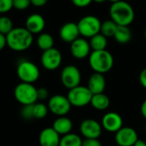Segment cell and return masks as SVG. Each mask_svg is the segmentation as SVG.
I'll return each instance as SVG.
<instances>
[{"mask_svg": "<svg viewBox=\"0 0 146 146\" xmlns=\"http://www.w3.org/2000/svg\"><path fill=\"white\" fill-rule=\"evenodd\" d=\"M7 45L15 51H24L33 44V34L26 27H14L6 35Z\"/></svg>", "mask_w": 146, "mask_h": 146, "instance_id": "obj_1", "label": "cell"}, {"mask_svg": "<svg viewBox=\"0 0 146 146\" xmlns=\"http://www.w3.org/2000/svg\"><path fill=\"white\" fill-rule=\"evenodd\" d=\"M111 19L119 26L131 25L135 18V12L132 5L126 1L120 0L112 3L109 9Z\"/></svg>", "mask_w": 146, "mask_h": 146, "instance_id": "obj_2", "label": "cell"}, {"mask_svg": "<svg viewBox=\"0 0 146 146\" xmlns=\"http://www.w3.org/2000/svg\"><path fill=\"white\" fill-rule=\"evenodd\" d=\"M89 63L95 73L104 74L112 69L114 60L113 55L107 50H93L89 56Z\"/></svg>", "mask_w": 146, "mask_h": 146, "instance_id": "obj_3", "label": "cell"}, {"mask_svg": "<svg viewBox=\"0 0 146 146\" xmlns=\"http://www.w3.org/2000/svg\"><path fill=\"white\" fill-rule=\"evenodd\" d=\"M14 97L23 106L34 104L38 100L37 88L33 84L21 82L15 87Z\"/></svg>", "mask_w": 146, "mask_h": 146, "instance_id": "obj_4", "label": "cell"}, {"mask_svg": "<svg viewBox=\"0 0 146 146\" xmlns=\"http://www.w3.org/2000/svg\"><path fill=\"white\" fill-rule=\"evenodd\" d=\"M16 74L22 82L33 84L40 78V69L34 62L23 60L21 61L16 68Z\"/></svg>", "mask_w": 146, "mask_h": 146, "instance_id": "obj_5", "label": "cell"}, {"mask_svg": "<svg viewBox=\"0 0 146 146\" xmlns=\"http://www.w3.org/2000/svg\"><path fill=\"white\" fill-rule=\"evenodd\" d=\"M93 94L87 86H78L69 90L67 98L73 107L82 108L90 104Z\"/></svg>", "mask_w": 146, "mask_h": 146, "instance_id": "obj_6", "label": "cell"}, {"mask_svg": "<svg viewBox=\"0 0 146 146\" xmlns=\"http://www.w3.org/2000/svg\"><path fill=\"white\" fill-rule=\"evenodd\" d=\"M77 26L80 35L90 38L101 32L102 21L95 15H86L79 20Z\"/></svg>", "mask_w": 146, "mask_h": 146, "instance_id": "obj_7", "label": "cell"}, {"mask_svg": "<svg viewBox=\"0 0 146 146\" xmlns=\"http://www.w3.org/2000/svg\"><path fill=\"white\" fill-rule=\"evenodd\" d=\"M47 107L49 111L57 116H65L71 109V104L67 98V96H63L60 94L53 95L51 97L47 103Z\"/></svg>", "mask_w": 146, "mask_h": 146, "instance_id": "obj_8", "label": "cell"}, {"mask_svg": "<svg viewBox=\"0 0 146 146\" xmlns=\"http://www.w3.org/2000/svg\"><path fill=\"white\" fill-rule=\"evenodd\" d=\"M60 80L63 86L69 90L80 86L81 73L79 68L74 65L65 66L61 71Z\"/></svg>", "mask_w": 146, "mask_h": 146, "instance_id": "obj_9", "label": "cell"}, {"mask_svg": "<svg viewBox=\"0 0 146 146\" xmlns=\"http://www.w3.org/2000/svg\"><path fill=\"white\" fill-rule=\"evenodd\" d=\"M62 60L63 57L61 52L54 47L43 51L40 57V62L43 68L49 71L59 68L62 63Z\"/></svg>", "mask_w": 146, "mask_h": 146, "instance_id": "obj_10", "label": "cell"}, {"mask_svg": "<svg viewBox=\"0 0 146 146\" xmlns=\"http://www.w3.org/2000/svg\"><path fill=\"white\" fill-rule=\"evenodd\" d=\"M80 133L85 139H99L102 126L94 119H85L80 124Z\"/></svg>", "mask_w": 146, "mask_h": 146, "instance_id": "obj_11", "label": "cell"}, {"mask_svg": "<svg viewBox=\"0 0 146 146\" xmlns=\"http://www.w3.org/2000/svg\"><path fill=\"white\" fill-rule=\"evenodd\" d=\"M115 142L119 146H133L139 139L136 130L130 127H123L115 133Z\"/></svg>", "mask_w": 146, "mask_h": 146, "instance_id": "obj_12", "label": "cell"}, {"mask_svg": "<svg viewBox=\"0 0 146 146\" xmlns=\"http://www.w3.org/2000/svg\"><path fill=\"white\" fill-rule=\"evenodd\" d=\"M71 53L76 59H84L90 55V44L89 42L84 38H78L71 44Z\"/></svg>", "mask_w": 146, "mask_h": 146, "instance_id": "obj_13", "label": "cell"}, {"mask_svg": "<svg viewBox=\"0 0 146 146\" xmlns=\"http://www.w3.org/2000/svg\"><path fill=\"white\" fill-rule=\"evenodd\" d=\"M102 126L109 133H117L123 127V119L116 112H108L105 114L102 119Z\"/></svg>", "mask_w": 146, "mask_h": 146, "instance_id": "obj_14", "label": "cell"}, {"mask_svg": "<svg viewBox=\"0 0 146 146\" xmlns=\"http://www.w3.org/2000/svg\"><path fill=\"white\" fill-rule=\"evenodd\" d=\"M61 137L52 128H44L39 135V143L40 146H59Z\"/></svg>", "mask_w": 146, "mask_h": 146, "instance_id": "obj_15", "label": "cell"}, {"mask_svg": "<svg viewBox=\"0 0 146 146\" xmlns=\"http://www.w3.org/2000/svg\"><path fill=\"white\" fill-rule=\"evenodd\" d=\"M79 36L78 26L77 23L75 22H67L64 24L59 30V37L65 43L71 44L74 40L78 38Z\"/></svg>", "mask_w": 146, "mask_h": 146, "instance_id": "obj_16", "label": "cell"}, {"mask_svg": "<svg viewBox=\"0 0 146 146\" xmlns=\"http://www.w3.org/2000/svg\"><path fill=\"white\" fill-rule=\"evenodd\" d=\"M25 26L32 34L41 33L45 28L46 21L42 15L39 14H32L27 18Z\"/></svg>", "mask_w": 146, "mask_h": 146, "instance_id": "obj_17", "label": "cell"}, {"mask_svg": "<svg viewBox=\"0 0 146 146\" xmlns=\"http://www.w3.org/2000/svg\"><path fill=\"white\" fill-rule=\"evenodd\" d=\"M87 87L92 94L103 93L106 88V79L102 74L94 73L89 79Z\"/></svg>", "mask_w": 146, "mask_h": 146, "instance_id": "obj_18", "label": "cell"}, {"mask_svg": "<svg viewBox=\"0 0 146 146\" xmlns=\"http://www.w3.org/2000/svg\"><path fill=\"white\" fill-rule=\"evenodd\" d=\"M60 136L66 135L71 133L73 123L71 120L66 116H59L52 123V127Z\"/></svg>", "mask_w": 146, "mask_h": 146, "instance_id": "obj_19", "label": "cell"}, {"mask_svg": "<svg viewBox=\"0 0 146 146\" xmlns=\"http://www.w3.org/2000/svg\"><path fill=\"white\" fill-rule=\"evenodd\" d=\"M90 104L96 110H100V111L106 110L110 105V99L106 94H104V92L94 94Z\"/></svg>", "mask_w": 146, "mask_h": 146, "instance_id": "obj_20", "label": "cell"}, {"mask_svg": "<svg viewBox=\"0 0 146 146\" xmlns=\"http://www.w3.org/2000/svg\"><path fill=\"white\" fill-rule=\"evenodd\" d=\"M114 38L120 44H127L133 38L132 30L128 26H118Z\"/></svg>", "mask_w": 146, "mask_h": 146, "instance_id": "obj_21", "label": "cell"}, {"mask_svg": "<svg viewBox=\"0 0 146 146\" xmlns=\"http://www.w3.org/2000/svg\"><path fill=\"white\" fill-rule=\"evenodd\" d=\"M89 44L92 50H103L108 46V39L101 33L91 37L89 39Z\"/></svg>", "mask_w": 146, "mask_h": 146, "instance_id": "obj_22", "label": "cell"}, {"mask_svg": "<svg viewBox=\"0 0 146 146\" xmlns=\"http://www.w3.org/2000/svg\"><path fill=\"white\" fill-rule=\"evenodd\" d=\"M37 45L43 51L53 48L54 39L52 36L47 33H42L37 38Z\"/></svg>", "mask_w": 146, "mask_h": 146, "instance_id": "obj_23", "label": "cell"}, {"mask_svg": "<svg viewBox=\"0 0 146 146\" xmlns=\"http://www.w3.org/2000/svg\"><path fill=\"white\" fill-rule=\"evenodd\" d=\"M83 141L79 135L70 133L61 137L59 146H83Z\"/></svg>", "mask_w": 146, "mask_h": 146, "instance_id": "obj_24", "label": "cell"}, {"mask_svg": "<svg viewBox=\"0 0 146 146\" xmlns=\"http://www.w3.org/2000/svg\"><path fill=\"white\" fill-rule=\"evenodd\" d=\"M118 24L115 23L112 19L110 20H107L103 22H102V27H101V33L103 34L105 37L108 38V37H114L117 27H118Z\"/></svg>", "mask_w": 146, "mask_h": 146, "instance_id": "obj_25", "label": "cell"}, {"mask_svg": "<svg viewBox=\"0 0 146 146\" xmlns=\"http://www.w3.org/2000/svg\"><path fill=\"white\" fill-rule=\"evenodd\" d=\"M48 107L43 103H35L34 104V117L40 120L45 118L48 114Z\"/></svg>", "mask_w": 146, "mask_h": 146, "instance_id": "obj_26", "label": "cell"}, {"mask_svg": "<svg viewBox=\"0 0 146 146\" xmlns=\"http://www.w3.org/2000/svg\"><path fill=\"white\" fill-rule=\"evenodd\" d=\"M13 22L12 20L5 15L0 16V33L7 35L13 30Z\"/></svg>", "mask_w": 146, "mask_h": 146, "instance_id": "obj_27", "label": "cell"}, {"mask_svg": "<svg viewBox=\"0 0 146 146\" xmlns=\"http://www.w3.org/2000/svg\"><path fill=\"white\" fill-rule=\"evenodd\" d=\"M21 115L25 120L34 119V104L24 105L21 110Z\"/></svg>", "mask_w": 146, "mask_h": 146, "instance_id": "obj_28", "label": "cell"}, {"mask_svg": "<svg viewBox=\"0 0 146 146\" xmlns=\"http://www.w3.org/2000/svg\"><path fill=\"white\" fill-rule=\"evenodd\" d=\"M31 4L30 0H13V8L18 10H24Z\"/></svg>", "mask_w": 146, "mask_h": 146, "instance_id": "obj_29", "label": "cell"}, {"mask_svg": "<svg viewBox=\"0 0 146 146\" xmlns=\"http://www.w3.org/2000/svg\"><path fill=\"white\" fill-rule=\"evenodd\" d=\"M13 8V0H0V14L9 12Z\"/></svg>", "mask_w": 146, "mask_h": 146, "instance_id": "obj_30", "label": "cell"}, {"mask_svg": "<svg viewBox=\"0 0 146 146\" xmlns=\"http://www.w3.org/2000/svg\"><path fill=\"white\" fill-rule=\"evenodd\" d=\"M37 97L38 100H46L49 97V92L45 87H40L37 88Z\"/></svg>", "mask_w": 146, "mask_h": 146, "instance_id": "obj_31", "label": "cell"}, {"mask_svg": "<svg viewBox=\"0 0 146 146\" xmlns=\"http://www.w3.org/2000/svg\"><path fill=\"white\" fill-rule=\"evenodd\" d=\"M83 146H102L98 139H85L83 141Z\"/></svg>", "mask_w": 146, "mask_h": 146, "instance_id": "obj_32", "label": "cell"}, {"mask_svg": "<svg viewBox=\"0 0 146 146\" xmlns=\"http://www.w3.org/2000/svg\"><path fill=\"white\" fill-rule=\"evenodd\" d=\"M71 2L77 8H85L89 6L93 0H71Z\"/></svg>", "mask_w": 146, "mask_h": 146, "instance_id": "obj_33", "label": "cell"}, {"mask_svg": "<svg viewBox=\"0 0 146 146\" xmlns=\"http://www.w3.org/2000/svg\"><path fill=\"white\" fill-rule=\"evenodd\" d=\"M139 82L141 86L146 89V68H144L139 74Z\"/></svg>", "mask_w": 146, "mask_h": 146, "instance_id": "obj_34", "label": "cell"}, {"mask_svg": "<svg viewBox=\"0 0 146 146\" xmlns=\"http://www.w3.org/2000/svg\"><path fill=\"white\" fill-rule=\"evenodd\" d=\"M31 1V4H33L35 7H42L45 4H46V3L48 2V0H30Z\"/></svg>", "mask_w": 146, "mask_h": 146, "instance_id": "obj_35", "label": "cell"}, {"mask_svg": "<svg viewBox=\"0 0 146 146\" xmlns=\"http://www.w3.org/2000/svg\"><path fill=\"white\" fill-rule=\"evenodd\" d=\"M7 45V39H6V36L0 33V51Z\"/></svg>", "mask_w": 146, "mask_h": 146, "instance_id": "obj_36", "label": "cell"}, {"mask_svg": "<svg viewBox=\"0 0 146 146\" xmlns=\"http://www.w3.org/2000/svg\"><path fill=\"white\" fill-rule=\"evenodd\" d=\"M140 110H141V114H142V115L144 116V118H145L146 119V99L143 102V104H142V105H141V109H140Z\"/></svg>", "mask_w": 146, "mask_h": 146, "instance_id": "obj_37", "label": "cell"}, {"mask_svg": "<svg viewBox=\"0 0 146 146\" xmlns=\"http://www.w3.org/2000/svg\"><path fill=\"white\" fill-rule=\"evenodd\" d=\"M133 146H146V142L144 141V140H142V139H139Z\"/></svg>", "mask_w": 146, "mask_h": 146, "instance_id": "obj_38", "label": "cell"}, {"mask_svg": "<svg viewBox=\"0 0 146 146\" xmlns=\"http://www.w3.org/2000/svg\"><path fill=\"white\" fill-rule=\"evenodd\" d=\"M106 0H93V2H95V3H103V2H105Z\"/></svg>", "mask_w": 146, "mask_h": 146, "instance_id": "obj_39", "label": "cell"}, {"mask_svg": "<svg viewBox=\"0 0 146 146\" xmlns=\"http://www.w3.org/2000/svg\"><path fill=\"white\" fill-rule=\"evenodd\" d=\"M107 1H108V2H110V3H114L119 2V1H120V0H107Z\"/></svg>", "mask_w": 146, "mask_h": 146, "instance_id": "obj_40", "label": "cell"}, {"mask_svg": "<svg viewBox=\"0 0 146 146\" xmlns=\"http://www.w3.org/2000/svg\"><path fill=\"white\" fill-rule=\"evenodd\" d=\"M145 39H146V29H145Z\"/></svg>", "mask_w": 146, "mask_h": 146, "instance_id": "obj_41", "label": "cell"}, {"mask_svg": "<svg viewBox=\"0 0 146 146\" xmlns=\"http://www.w3.org/2000/svg\"><path fill=\"white\" fill-rule=\"evenodd\" d=\"M145 133H146V124H145Z\"/></svg>", "mask_w": 146, "mask_h": 146, "instance_id": "obj_42", "label": "cell"}, {"mask_svg": "<svg viewBox=\"0 0 146 146\" xmlns=\"http://www.w3.org/2000/svg\"><path fill=\"white\" fill-rule=\"evenodd\" d=\"M116 146H119V145H116Z\"/></svg>", "mask_w": 146, "mask_h": 146, "instance_id": "obj_43", "label": "cell"}]
</instances>
